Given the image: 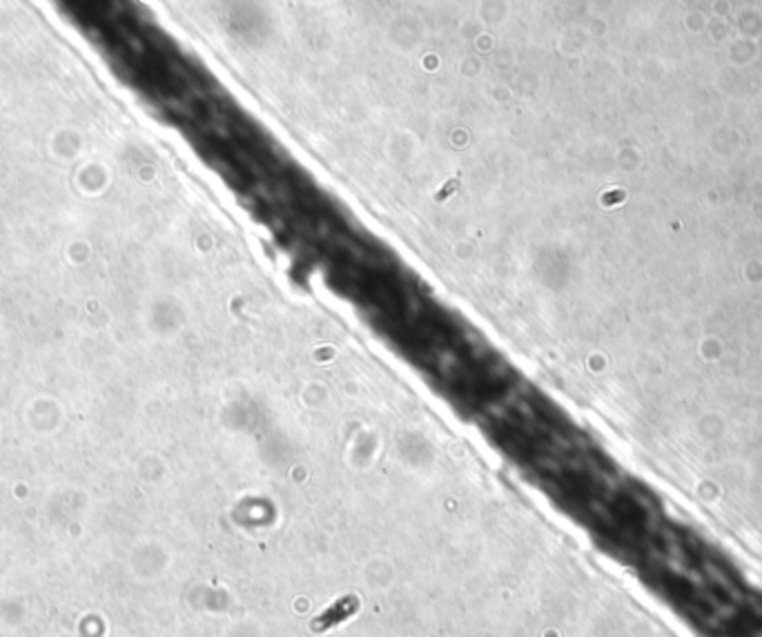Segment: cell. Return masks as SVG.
Returning a JSON list of instances; mask_svg holds the SVG:
<instances>
[{"instance_id": "1", "label": "cell", "mask_w": 762, "mask_h": 637, "mask_svg": "<svg viewBox=\"0 0 762 637\" xmlns=\"http://www.w3.org/2000/svg\"><path fill=\"white\" fill-rule=\"evenodd\" d=\"M357 608H359V599L355 595H348V597L339 599V602H336L334 606H330L326 613H321L315 622H312V631H317V633L328 631V629L336 626V624H341L343 619H348L351 615H355Z\"/></svg>"}]
</instances>
